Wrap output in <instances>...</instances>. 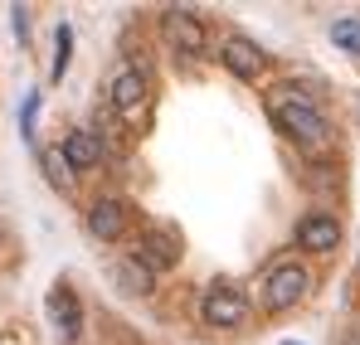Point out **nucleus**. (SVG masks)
Returning a JSON list of instances; mask_svg holds the SVG:
<instances>
[{
  "label": "nucleus",
  "mask_w": 360,
  "mask_h": 345,
  "mask_svg": "<svg viewBox=\"0 0 360 345\" xmlns=\"http://www.w3.org/2000/svg\"><path fill=\"white\" fill-rule=\"evenodd\" d=\"M68 58H73V30L59 25V30H54V63H49V78H54V83L68 73Z\"/></svg>",
  "instance_id": "nucleus-15"
},
{
  "label": "nucleus",
  "mask_w": 360,
  "mask_h": 345,
  "mask_svg": "<svg viewBox=\"0 0 360 345\" xmlns=\"http://www.w3.org/2000/svg\"><path fill=\"white\" fill-rule=\"evenodd\" d=\"M34 112H39V93H30V103H25V112H20V131H25L30 146H34Z\"/></svg>",
  "instance_id": "nucleus-16"
},
{
  "label": "nucleus",
  "mask_w": 360,
  "mask_h": 345,
  "mask_svg": "<svg viewBox=\"0 0 360 345\" xmlns=\"http://www.w3.org/2000/svg\"><path fill=\"white\" fill-rule=\"evenodd\" d=\"M108 273H112V278H117V282L131 292V297H141V292L151 287V273H146V268H141L136 258H117V263H112Z\"/></svg>",
  "instance_id": "nucleus-12"
},
{
  "label": "nucleus",
  "mask_w": 360,
  "mask_h": 345,
  "mask_svg": "<svg viewBox=\"0 0 360 345\" xmlns=\"http://www.w3.org/2000/svg\"><path fill=\"white\" fill-rule=\"evenodd\" d=\"M44 311H49V321H54V331H59L63 341H78V336H83V306H78V297L63 287V282L49 292Z\"/></svg>",
  "instance_id": "nucleus-9"
},
{
  "label": "nucleus",
  "mask_w": 360,
  "mask_h": 345,
  "mask_svg": "<svg viewBox=\"0 0 360 345\" xmlns=\"http://www.w3.org/2000/svg\"><path fill=\"white\" fill-rule=\"evenodd\" d=\"M122 229H127V204L122 200H98L93 209H88V233L98 238V243H117L122 238Z\"/></svg>",
  "instance_id": "nucleus-10"
},
{
  "label": "nucleus",
  "mask_w": 360,
  "mask_h": 345,
  "mask_svg": "<svg viewBox=\"0 0 360 345\" xmlns=\"http://www.w3.org/2000/svg\"><path fill=\"white\" fill-rule=\"evenodd\" d=\"M146 73L136 68V63H122L117 73H112V83H108V98H112V108L127 117H136L141 108H146Z\"/></svg>",
  "instance_id": "nucleus-5"
},
{
  "label": "nucleus",
  "mask_w": 360,
  "mask_h": 345,
  "mask_svg": "<svg viewBox=\"0 0 360 345\" xmlns=\"http://www.w3.org/2000/svg\"><path fill=\"white\" fill-rule=\"evenodd\" d=\"M341 345H360V331H351V336H346V341H341Z\"/></svg>",
  "instance_id": "nucleus-17"
},
{
  "label": "nucleus",
  "mask_w": 360,
  "mask_h": 345,
  "mask_svg": "<svg viewBox=\"0 0 360 345\" xmlns=\"http://www.w3.org/2000/svg\"><path fill=\"white\" fill-rule=\"evenodd\" d=\"M336 243H341V224L331 214H307L297 224V248H307V253H331Z\"/></svg>",
  "instance_id": "nucleus-11"
},
{
  "label": "nucleus",
  "mask_w": 360,
  "mask_h": 345,
  "mask_svg": "<svg viewBox=\"0 0 360 345\" xmlns=\"http://www.w3.org/2000/svg\"><path fill=\"white\" fill-rule=\"evenodd\" d=\"M219 63H224L234 78H258V73L268 68V54H263V44H253L248 34H229V39L219 44Z\"/></svg>",
  "instance_id": "nucleus-6"
},
{
  "label": "nucleus",
  "mask_w": 360,
  "mask_h": 345,
  "mask_svg": "<svg viewBox=\"0 0 360 345\" xmlns=\"http://www.w3.org/2000/svg\"><path fill=\"white\" fill-rule=\"evenodd\" d=\"M161 34H166V44H171L180 58H200V54H205V44H210L205 20H200L195 10H185V5L161 10Z\"/></svg>",
  "instance_id": "nucleus-3"
},
{
  "label": "nucleus",
  "mask_w": 360,
  "mask_h": 345,
  "mask_svg": "<svg viewBox=\"0 0 360 345\" xmlns=\"http://www.w3.org/2000/svg\"><path fill=\"white\" fill-rule=\"evenodd\" d=\"M200 316H205V326L234 331V326H243V316H248V297L234 292V287H210L205 301H200Z\"/></svg>",
  "instance_id": "nucleus-4"
},
{
  "label": "nucleus",
  "mask_w": 360,
  "mask_h": 345,
  "mask_svg": "<svg viewBox=\"0 0 360 345\" xmlns=\"http://www.w3.org/2000/svg\"><path fill=\"white\" fill-rule=\"evenodd\" d=\"M268 117L297 141L302 151H311V156H321V151L331 146V122L321 117V108H316L307 93H292V88L268 93Z\"/></svg>",
  "instance_id": "nucleus-1"
},
{
  "label": "nucleus",
  "mask_w": 360,
  "mask_h": 345,
  "mask_svg": "<svg viewBox=\"0 0 360 345\" xmlns=\"http://www.w3.org/2000/svg\"><path fill=\"white\" fill-rule=\"evenodd\" d=\"M131 258L156 278V273H171V268L180 263V243H176V233H146V238L136 243V253H131Z\"/></svg>",
  "instance_id": "nucleus-8"
},
{
  "label": "nucleus",
  "mask_w": 360,
  "mask_h": 345,
  "mask_svg": "<svg viewBox=\"0 0 360 345\" xmlns=\"http://www.w3.org/2000/svg\"><path fill=\"white\" fill-rule=\"evenodd\" d=\"M331 44L360 58V15H346V20H336V25H331Z\"/></svg>",
  "instance_id": "nucleus-14"
},
{
  "label": "nucleus",
  "mask_w": 360,
  "mask_h": 345,
  "mask_svg": "<svg viewBox=\"0 0 360 345\" xmlns=\"http://www.w3.org/2000/svg\"><path fill=\"white\" fill-rule=\"evenodd\" d=\"M283 345H297V341H283Z\"/></svg>",
  "instance_id": "nucleus-18"
},
{
  "label": "nucleus",
  "mask_w": 360,
  "mask_h": 345,
  "mask_svg": "<svg viewBox=\"0 0 360 345\" xmlns=\"http://www.w3.org/2000/svg\"><path fill=\"white\" fill-rule=\"evenodd\" d=\"M311 287V278H307V268L302 263H278L263 282H258V306L268 311V316H278V311H292L302 297Z\"/></svg>",
  "instance_id": "nucleus-2"
},
{
  "label": "nucleus",
  "mask_w": 360,
  "mask_h": 345,
  "mask_svg": "<svg viewBox=\"0 0 360 345\" xmlns=\"http://www.w3.org/2000/svg\"><path fill=\"white\" fill-rule=\"evenodd\" d=\"M39 166H44V175H49L54 190H68V185H73V171H68L59 146H39Z\"/></svg>",
  "instance_id": "nucleus-13"
},
{
  "label": "nucleus",
  "mask_w": 360,
  "mask_h": 345,
  "mask_svg": "<svg viewBox=\"0 0 360 345\" xmlns=\"http://www.w3.org/2000/svg\"><path fill=\"white\" fill-rule=\"evenodd\" d=\"M63 161H68V171L78 175V171H93L98 161H103V136L93 131V126H73L68 136H63Z\"/></svg>",
  "instance_id": "nucleus-7"
}]
</instances>
